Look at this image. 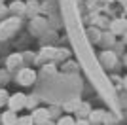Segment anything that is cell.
Here are the masks:
<instances>
[{"mask_svg": "<svg viewBox=\"0 0 127 125\" xmlns=\"http://www.w3.org/2000/svg\"><path fill=\"white\" fill-rule=\"evenodd\" d=\"M6 64H8V68L21 66V64H23V55H19V53H13V55H10V57H8V61H6Z\"/></svg>", "mask_w": 127, "mask_h": 125, "instance_id": "cell-6", "label": "cell"}, {"mask_svg": "<svg viewBox=\"0 0 127 125\" xmlns=\"http://www.w3.org/2000/svg\"><path fill=\"white\" fill-rule=\"evenodd\" d=\"M55 125H74V120H72L70 116H63V118H59V120H57Z\"/></svg>", "mask_w": 127, "mask_h": 125, "instance_id": "cell-11", "label": "cell"}, {"mask_svg": "<svg viewBox=\"0 0 127 125\" xmlns=\"http://www.w3.org/2000/svg\"><path fill=\"white\" fill-rule=\"evenodd\" d=\"M34 80H36V72L32 68H21L17 72V83H21V85H31L34 83Z\"/></svg>", "mask_w": 127, "mask_h": 125, "instance_id": "cell-2", "label": "cell"}, {"mask_svg": "<svg viewBox=\"0 0 127 125\" xmlns=\"http://www.w3.org/2000/svg\"><path fill=\"white\" fill-rule=\"evenodd\" d=\"M25 10V4H23V2H13V4L10 6V11H13V13H15V11H23Z\"/></svg>", "mask_w": 127, "mask_h": 125, "instance_id": "cell-13", "label": "cell"}, {"mask_svg": "<svg viewBox=\"0 0 127 125\" xmlns=\"http://www.w3.org/2000/svg\"><path fill=\"white\" fill-rule=\"evenodd\" d=\"M32 123H38V125H44L46 121H49V110L46 108H36L32 112Z\"/></svg>", "mask_w": 127, "mask_h": 125, "instance_id": "cell-4", "label": "cell"}, {"mask_svg": "<svg viewBox=\"0 0 127 125\" xmlns=\"http://www.w3.org/2000/svg\"><path fill=\"white\" fill-rule=\"evenodd\" d=\"M76 114L80 116V120H85V116H89V104H80V108H76Z\"/></svg>", "mask_w": 127, "mask_h": 125, "instance_id": "cell-9", "label": "cell"}, {"mask_svg": "<svg viewBox=\"0 0 127 125\" xmlns=\"http://www.w3.org/2000/svg\"><path fill=\"white\" fill-rule=\"evenodd\" d=\"M17 29H19V17H11V19L2 21V23H0V40L10 38Z\"/></svg>", "mask_w": 127, "mask_h": 125, "instance_id": "cell-1", "label": "cell"}, {"mask_svg": "<svg viewBox=\"0 0 127 125\" xmlns=\"http://www.w3.org/2000/svg\"><path fill=\"white\" fill-rule=\"evenodd\" d=\"M2 2H4V0H0V4H2Z\"/></svg>", "mask_w": 127, "mask_h": 125, "instance_id": "cell-19", "label": "cell"}, {"mask_svg": "<svg viewBox=\"0 0 127 125\" xmlns=\"http://www.w3.org/2000/svg\"><path fill=\"white\" fill-rule=\"evenodd\" d=\"M123 31H125V21L123 19H118V21L112 23V32L114 34H122Z\"/></svg>", "mask_w": 127, "mask_h": 125, "instance_id": "cell-8", "label": "cell"}, {"mask_svg": "<svg viewBox=\"0 0 127 125\" xmlns=\"http://www.w3.org/2000/svg\"><path fill=\"white\" fill-rule=\"evenodd\" d=\"M44 125H53V123H51V121H46V123H44Z\"/></svg>", "mask_w": 127, "mask_h": 125, "instance_id": "cell-18", "label": "cell"}, {"mask_svg": "<svg viewBox=\"0 0 127 125\" xmlns=\"http://www.w3.org/2000/svg\"><path fill=\"white\" fill-rule=\"evenodd\" d=\"M104 114L106 112H102V110H95V112H89V125H99L102 120H104Z\"/></svg>", "mask_w": 127, "mask_h": 125, "instance_id": "cell-7", "label": "cell"}, {"mask_svg": "<svg viewBox=\"0 0 127 125\" xmlns=\"http://www.w3.org/2000/svg\"><path fill=\"white\" fill-rule=\"evenodd\" d=\"M6 13H8V8H4V6L0 4V19H2V17H4Z\"/></svg>", "mask_w": 127, "mask_h": 125, "instance_id": "cell-16", "label": "cell"}, {"mask_svg": "<svg viewBox=\"0 0 127 125\" xmlns=\"http://www.w3.org/2000/svg\"><path fill=\"white\" fill-rule=\"evenodd\" d=\"M74 125H89V121L87 120H78V121H74Z\"/></svg>", "mask_w": 127, "mask_h": 125, "instance_id": "cell-17", "label": "cell"}, {"mask_svg": "<svg viewBox=\"0 0 127 125\" xmlns=\"http://www.w3.org/2000/svg\"><path fill=\"white\" fill-rule=\"evenodd\" d=\"M15 125H34V123H32V118H31V116H23V118H17Z\"/></svg>", "mask_w": 127, "mask_h": 125, "instance_id": "cell-12", "label": "cell"}, {"mask_svg": "<svg viewBox=\"0 0 127 125\" xmlns=\"http://www.w3.org/2000/svg\"><path fill=\"white\" fill-rule=\"evenodd\" d=\"M8 97H10L8 91H6V89H0V106H4V104L8 102Z\"/></svg>", "mask_w": 127, "mask_h": 125, "instance_id": "cell-14", "label": "cell"}, {"mask_svg": "<svg viewBox=\"0 0 127 125\" xmlns=\"http://www.w3.org/2000/svg\"><path fill=\"white\" fill-rule=\"evenodd\" d=\"M0 120H2V125H15V121H17V112L8 110V112H4V114L0 116Z\"/></svg>", "mask_w": 127, "mask_h": 125, "instance_id": "cell-5", "label": "cell"}, {"mask_svg": "<svg viewBox=\"0 0 127 125\" xmlns=\"http://www.w3.org/2000/svg\"><path fill=\"white\" fill-rule=\"evenodd\" d=\"M80 106V99L78 97H76V99H72V100H68V102L64 104V110H66V112H72V110H76Z\"/></svg>", "mask_w": 127, "mask_h": 125, "instance_id": "cell-10", "label": "cell"}, {"mask_svg": "<svg viewBox=\"0 0 127 125\" xmlns=\"http://www.w3.org/2000/svg\"><path fill=\"white\" fill-rule=\"evenodd\" d=\"M102 62H108V64H114V55H110V53L106 51V53H102Z\"/></svg>", "mask_w": 127, "mask_h": 125, "instance_id": "cell-15", "label": "cell"}, {"mask_svg": "<svg viewBox=\"0 0 127 125\" xmlns=\"http://www.w3.org/2000/svg\"><path fill=\"white\" fill-rule=\"evenodd\" d=\"M25 99H27V95L15 93V95H11V97H8V102H6V104H10V110L17 112V110L25 108Z\"/></svg>", "mask_w": 127, "mask_h": 125, "instance_id": "cell-3", "label": "cell"}]
</instances>
